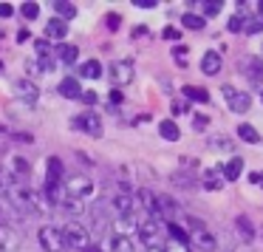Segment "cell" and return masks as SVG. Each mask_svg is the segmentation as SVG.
<instances>
[{
  "label": "cell",
  "mask_w": 263,
  "mask_h": 252,
  "mask_svg": "<svg viewBox=\"0 0 263 252\" xmlns=\"http://www.w3.org/2000/svg\"><path fill=\"white\" fill-rule=\"evenodd\" d=\"M63 238H65V244H68L71 249H77V252L91 249V232H88L80 221H68V224H65V227H63Z\"/></svg>",
  "instance_id": "obj_1"
},
{
  "label": "cell",
  "mask_w": 263,
  "mask_h": 252,
  "mask_svg": "<svg viewBox=\"0 0 263 252\" xmlns=\"http://www.w3.org/2000/svg\"><path fill=\"white\" fill-rule=\"evenodd\" d=\"M63 187H65V195H68V199H77V201L93 195V182L85 176V173H74V176H68Z\"/></svg>",
  "instance_id": "obj_2"
},
{
  "label": "cell",
  "mask_w": 263,
  "mask_h": 252,
  "mask_svg": "<svg viewBox=\"0 0 263 252\" xmlns=\"http://www.w3.org/2000/svg\"><path fill=\"white\" fill-rule=\"evenodd\" d=\"M37 238H40V246L46 252H65L68 249V244H65V238H63V229L51 227V224H46V227L37 232Z\"/></svg>",
  "instance_id": "obj_3"
},
{
  "label": "cell",
  "mask_w": 263,
  "mask_h": 252,
  "mask_svg": "<svg viewBox=\"0 0 263 252\" xmlns=\"http://www.w3.org/2000/svg\"><path fill=\"white\" fill-rule=\"evenodd\" d=\"M108 77L114 80V85H127V82H133V63H127V60H114L108 68Z\"/></svg>",
  "instance_id": "obj_4"
},
{
  "label": "cell",
  "mask_w": 263,
  "mask_h": 252,
  "mask_svg": "<svg viewBox=\"0 0 263 252\" xmlns=\"http://www.w3.org/2000/svg\"><path fill=\"white\" fill-rule=\"evenodd\" d=\"M20 246H23V238L17 229L12 224H0V252H17Z\"/></svg>",
  "instance_id": "obj_5"
},
{
  "label": "cell",
  "mask_w": 263,
  "mask_h": 252,
  "mask_svg": "<svg viewBox=\"0 0 263 252\" xmlns=\"http://www.w3.org/2000/svg\"><path fill=\"white\" fill-rule=\"evenodd\" d=\"M221 91H223V97H227V105L235 111V114H246V111H249V105H252L249 94H243V91H235L232 85H223Z\"/></svg>",
  "instance_id": "obj_6"
},
{
  "label": "cell",
  "mask_w": 263,
  "mask_h": 252,
  "mask_svg": "<svg viewBox=\"0 0 263 252\" xmlns=\"http://www.w3.org/2000/svg\"><path fill=\"white\" fill-rule=\"evenodd\" d=\"M71 125L77 128V131H85V133H91V136H102V122H99V116L97 114H80V116H74V122Z\"/></svg>",
  "instance_id": "obj_7"
},
{
  "label": "cell",
  "mask_w": 263,
  "mask_h": 252,
  "mask_svg": "<svg viewBox=\"0 0 263 252\" xmlns=\"http://www.w3.org/2000/svg\"><path fill=\"white\" fill-rule=\"evenodd\" d=\"M238 68L243 71V77H249L252 82H260L263 80V60L260 57H240V63H238Z\"/></svg>",
  "instance_id": "obj_8"
},
{
  "label": "cell",
  "mask_w": 263,
  "mask_h": 252,
  "mask_svg": "<svg viewBox=\"0 0 263 252\" xmlns=\"http://www.w3.org/2000/svg\"><path fill=\"white\" fill-rule=\"evenodd\" d=\"M14 97H20L23 102H29V105H37V99H40V88H37L31 80H14Z\"/></svg>",
  "instance_id": "obj_9"
},
{
  "label": "cell",
  "mask_w": 263,
  "mask_h": 252,
  "mask_svg": "<svg viewBox=\"0 0 263 252\" xmlns=\"http://www.w3.org/2000/svg\"><path fill=\"white\" fill-rule=\"evenodd\" d=\"M139 235H142V241L150 246H161V232H159V221H153V218H147V221L139 224Z\"/></svg>",
  "instance_id": "obj_10"
},
{
  "label": "cell",
  "mask_w": 263,
  "mask_h": 252,
  "mask_svg": "<svg viewBox=\"0 0 263 252\" xmlns=\"http://www.w3.org/2000/svg\"><path fill=\"white\" fill-rule=\"evenodd\" d=\"M63 173H65L63 159H57V156H48V161H46V184L60 187V182H63Z\"/></svg>",
  "instance_id": "obj_11"
},
{
  "label": "cell",
  "mask_w": 263,
  "mask_h": 252,
  "mask_svg": "<svg viewBox=\"0 0 263 252\" xmlns=\"http://www.w3.org/2000/svg\"><path fill=\"white\" fill-rule=\"evenodd\" d=\"M57 91H60V97H65V99H80L82 97V88H80V80H77V77H65Z\"/></svg>",
  "instance_id": "obj_12"
},
{
  "label": "cell",
  "mask_w": 263,
  "mask_h": 252,
  "mask_svg": "<svg viewBox=\"0 0 263 252\" xmlns=\"http://www.w3.org/2000/svg\"><path fill=\"white\" fill-rule=\"evenodd\" d=\"M221 54L218 51H206L204 57H201V71H204V74H210V77H215L218 71H221Z\"/></svg>",
  "instance_id": "obj_13"
},
{
  "label": "cell",
  "mask_w": 263,
  "mask_h": 252,
  "mask_svg": "<svg viewBox=\"0 0 263 252\" xmlns=\"http://www.w3.org/2000/svg\"><path fill=\"white\" fill-rule=\"evenodd\" d=\"M240 173H243V159H240V156H232V159L221 167V176L227 178V182H235Z\"/></svg>",
  "instance_id": "obj_14"
},
{
  "label": "cell",
  "mask_w": 263,
  "mask_h": 252,
  "mask_svg": "<svg viewBox=\"0 0 263 252\" xmlns=\"http://www.w3.org/2000/svg\"><path fill=\"white\" fill-rule=\"evenodd\" d=\"M51 54H54V60H60V63L74 65V63H77V57H80V48H77V46H57Z\"/></svg>",
  "instance_id": "obj_15"
},
{
  "label": "cell",
  "mask_w": 263,
  "mask_h": 252,
  "mask_svg": "<svg viewBox=\"0 0 263 252\" xmlns=\"http://www.w3.org/2000/svg\"><path fill=\"white\" fill-rule=\"evenodd\" d=\"M46 34L51 37V40H63V37L68 34V23H65V20H60V17H51L46 23Z\"/></svg>",
  "instance_id": "obj_16"
},
{
  "label": "cell",
  "mask_w": 263,
  "mask_h": 252,
  "mask_svg": "<svg viewBox=\"0 0 263 252\" xmlns=\"http://www.w3.org/2000/svg\"><path fill=\"white\" fill-rule=\"evenodd\" d=\"M51 9H54V14H57L60 20H71V17H77V6H74V3H68V0H54Z\"/></svg>",
  "instance_id": "obj_17"
},
{
  "label": "cell",
  "mask_w": 263,
  "mask_h": 252,
  "mask_svg": "<svg viewBox=\"0 0 263 252\" xmlns=\"http://www.w3.org/2000/svg\"><path fill=\"white\" fill-rule=\"evenodd\" d=\"M80 77H85V80H99V77H102V63H99V60H85V63L80 65Z\"/></svg>",
  "instance_id": "obj_18"
},
{
  "label": "cell",
  "mask_w": 263,
  "mask_h": 252,
  "mask_svg": "<svg viewBox=\"0 0 263 252\" xmlns=\"http://www.w3.org/2000/svg\"><path fill=\"white\" fill-rule=\"evenodd\" d=\"M60 210L68 212V215H82L85 212V204L77 199H68V195H63V201H60Z\"/></svg>",
  "instance_id": "obj_19"
},
{
  "label": "cell",
  "mask_w": 263,
  "mask_h": 252,
  "mask_svg": "<svg viewBox=\"0 0 263 252\" xmlns=\"http://www.w3.org/2000/svg\"><path fill=\"white\" fill-rule=\"evenodd\" d=\"M193 241H195V246H201V249H206V252L215 249V238H212L206 229H195V232H193Z\"/></svg>",
  "instance_id": "obj_20"
},
{
  "label": "cell",
  "mask_w": 263,
  "mask_h": 252,
  "mask_svg": "<svg viewBox=\"0 0 263 252\" xmlns=\"http://www.w3.org/2000/svg\"><path fill=\"white\" fill-rule=\"evenodd\" d=\"M159 133L167 139V142H178V136H181V131H178V125H176L173 119H164V122H161V125H159Z\"/></svg>",
  "instance_id": "obj_21"
},
{
  "label": "cell",
  "mask_w": 263,
  "mask_h": 252,
  "mask_svg": "<svg viewBox=\"0 0 263 252\" xmlns=\"http://www.w3.org/2000/svg\"><path fill=\"white\" fill-rule=\"evenodd\" d=\"M9 170H12L14 178H17V176H29V173H31V165L23 159V156H14L12 165H9Z\"/></svg>",
  "instance_id": "obj_22"
},
{
  "label": "cell",
  "mask_w": 263,
  "mask_h": 252,
  "mask_svg": "<svg viewBox=\"0 0 263 252\" xmlns=\"http://www.w3.org/2000/svg\"><path fill=\"white\" fill-rule=\"evenodd\" d=\"M184 97L193 99V102H210V91H206V88H195V85L184 88Z\"/></svg>",
  "instance_id": "obj_23"
},
{
  "label": "cell",
  "mask_w": 263,
  "mask_h": 252,
  "mask_svg": "<svg viewBox=\"0 0 263 252\" xmlns=\"http://www.w3.org/2000/svg\"><path fill=\"white\" fill-rule=\"evenodd\" d=\"M235 224H238L240 238H243V241H252V238H255V227H252V221H249L246 215H238V221H235Z\"/></svg>",
  "instance_id": "obj_24"
},
{
  "label": "cell",
  "mask_w": 263,
  "mask_h": 252,
  "mask_svg": "<svg viewBox=\"0 0 263 252\" xmlns=\"http://www.w3.org/2000/svg\"><path fill=\"white\" fill-rule=\"evenodd\" d=\"M181 26H184V29H204V26H206V20L201 17V14L187 12V14L181 17Z\"/></svg>",
  "instance_id": "obj_25"
},
{
  "label": "cell",
  "mask_w": 263,
  "mask_h": 252,
  "mask_svg": "<svg viewBox=\"0 0 263 252\" xmlns=\"http://www.w3.org/2000/svg\"><path fill=\"white\" fill-rule=\"evenodd\" d=\"M167 232H170V238H173V241H176V244H184V246H187V241H190V235H187V232H184V229H181V227H178V224H176V221H170V224H167Z\"/></svg>",
  "instance_id": "obj_26"
},
{
  "label": "cell",
  "mask_w": 263,
  "mask_h": 252,
  "mask_svg": "<svg viewBox=\"0 0 263 252\" xmlns=\"http://www.w3.org/2000/svg\"><path fill=\"white\" fill-rule=\"evenodd\" d=\"M238 136L243 139V142H249V145L260 142V136H257V131H255L252 125H246V122H243V125H238Z\"/></svg>",
  "instance_id": "obj_27"
},
{
  "label": "cell",
  "mask_w": 263,
  "mask_h": 252,
  "mask_svg": "<svg viewBox=\"0 0 263 252\" xmlns=\"http://www.w3.org/2000/svg\"><path fill=\"white\" fill-rule=\"evenodd\" d=\"M195 6H201V12H204L206 17H215L223 3H218V0H204V3H195Z\"/></svg>",
  "instance_id": "obj_28"
},
{
  "label": "cell",
  "mask_w": 263,
  "mask_h": 252,
  "mask_svg": "<svg viewBox=\"0 0 263 252\" xmlns=\"http://www.w3.org/2000/svg\"><path fill=\"white\" fill-rule=\"evenodd\" d=\"M243 31L246 34H257V31H263V20L260 17H243Z\"/></svg>",
  "instance_id": "obj_29"
},
{
  "label": "cell",
  "mask_w": 263,
  "mask_h": 252,
  "mask_svg": "<svg viewBox=\"0 0 263 252\" xmlns=\"http://www.w3.org/2000/svg\"><path fill=\"white\" fill-rule=\"evenodd\" d=\"M20 12H23L26 20H37V17H40V3H23Z\"/></svg>",
  "instance_id": "obj_30"
},
{
  "label": "cell",
  "mask_w": 263,
  "mask_h": 252,
  "mask_svg": "<svg viewBox=\"0 0 263 252\" xmlns=\"http://www.w3.org/2000/svg\"><path fill=\"white\" fill-rule=\"evenodd\" d=\"M34 51H37V60L51 57V46H48V40H34Z\"/></svg>",
  "instance_id": "obj_31"
},
{
  "label": "cell",
  "mask_w": 263,
  "mask_h": 252,
  "mask_svg": "<svg viewBox=\"0 0 263 252\" xmlns=\"http://www.w3.org/2000/svg\"><path fill=\"white\" fill-rule=\"evenodd\" d=\"M221 184H223V182H221V178H218L212 170L204 173V187H206V190H221Z\"/></svg>",
  "instance_id": "obj_32"
},
{
  "label": "cell",
  "mask_w": 263,
  "mask_h": 252,
  "mask_svg": "<svg viewBox=\"0 0 263 252\" xmlns=\"http://www.w3.org/2000/svg\"><path fill=\"white\" fill-rule=\"evenodd\" d=\"M227 29H229V31H235V34H238V31H243V17H240V14H235V17H229Z\"/></svg>",
  "instance_id": "obj_33"
},
{
  "label": "cell",
  "mask_w": 263,
  "mask_h": 252,
  "mask_svg": "<svg viewBox=\"0 0 263 252\" xmlns=\"http://www.w3.org/2000/svg\"><path fill=\"white\" fill-rule=\"evenodd\" d=\"M173 60H176L178 65H187V48H184V46H176V51H173Z\"/></svg>",
  "instance_id": "obj_34"
},
{
  "label": "cell",
  "mask_w": 263,
  "mask_h": 252,
  "mask_svg": "<svg viewBox=\"0 0 263 252\" xmlns=\"http://www.w3.org/2000/svg\"><path fill=\"white\" fill-rule=\"evenodd\" d=\"M210 148H215V150H232V145H229L227 139L215 136V139H212V145H210Z\"/></svg>",
  "instance_id": "obj_35"
},
{
  "label": "cell",
  "mask_w": 263,
  "mask_h": 252,
  "mask_svg": "<svg viewBox=\"0 0 263 252\" xmlns=\"http://www.w3.org/2000/svg\"><path fill=\"white\" fill-rule=\"evenodd\" d=\"M206 122H210V119H206V116H201V114H195V116H193V128H195V131H204Z\"/></svg>",
  "instance_id": "obj_36"
},
{
  "label": "cell",
  "mask_w": 263,
  "mask_h": 252,
  "mask_svg": "<svg viewBox=\"0 0 263 252\" xmlns=\"http://www.w3.org/2000/svg\"><path fill=\"white\" fill-rule=\"evenodd\" d=\"M82 102H85V105H93V102H97V99H99V94H93V91H82Z\"/></svg>",
  "instance_id": "obj_37"
},
{
  "label": "cell",
  "mask_w": 263,
  "mask_h": 252,
  "mask_svg": "<svg viewBox=\"0 0 263 252\" xmlns=\"http://www.w3.org/2000/svg\"><path fill=\"white\" fill-rule=\"evenodd\" d=\"M12 14H14L12 3H0V17H12Z\"/></svg>",
  "instance_id": "obj_38"
},
{
  "label": "cell",
  "mask_w": 263,
  "mask_h": 252,
  "mask_svg": "<svg viewBox=\"0 0 263 252\" xmlns=\"http://www.w3.org/2000/svg\"><path fill=\"white\" fill-rule=\"evenodd\" d=\"M164 252H190V249H187L184 244H176V241H173V244H167V246H164Z\"/></svg>",
  "instance_id": "obj_39"
},
{
  "label": "cell",
  "mask_w": 263,
  "mask_h": 252,
  "mask_svg": "<svg viewBox=\"0 0 263 252\" xmlns=\"http://www.w3.org/2000/svg\"><path fill=\"white\" fill-rule=\"evenodd\" d=\"M133 6H139V9H153V6H159L156 0H133Z\"/></svg>",
  "instance_id": "obj_40"
},
{
  "label": "cell",
  "mask_w": 263,
  "mask_h": 252,
  "mask_svg": "<svg viewBox=\"0 0 263 252\" xmlns=\"http://www.w3.org/2000/svg\"><path fill=\"white\" fill-rule=\"evenodd\" d=\"M178 37H181L178 29H164V40H178Z\"/></svg>",
  "instance_id": "obj_41"
},
{
  "label": "cell",
  "mask_w": 263,
  "mask_h": 252,
  "mask_svg": "<svg viewBox=\"0 0 263 252\" xmlns=\"http://www.w3.org/2000/svg\"><path fill=\"white\" fill-rule=\"evenodd\" d=\"M108 26H110V31L119 29V14H108Z\"/></svg>",
  "instance_id": "obj_42"
},
{
  "label": "cell",
  "mask_w": 263,
  "mask_h": 252,
  "mask_svg": "<svg viewBox=\"0 0 263 252\" xmlns=\"http://www.w3.org/2000/svg\"><path fill=\"white\" fill-rule=\"evenodd\" d=\"M249 182L252 184H260V187H263V173H249Z\"/></svg>",
  "instance_id": "obj_43"
},
{
  "label": "cell",
  "mask_w": 263,
  "mask_h": 252,
  "mask_svg": "<svg viewBox=\"0 0 263 252\" xmlns=\"http://www.w3.org/2000/svg\"><path fill=\"white\" fill-rule=\"evenodd\" d=\"M110 102L119 105V102H122V91H116V88H114V91H110Z\"/></svg>",
  "instance_id": "obj_44"
},
{
  "label": "cell",
  "mask_w": 263,
  "mask_h": 252,
  "mask_svg": "<svg viewBox=\"0 0 263 252\" xmlns=\"http://www.w3.org/2000/svg\"><path fill=\"white\" fill-rule=\"evenodd\" d=\"M184 108H187V105H184L181 99H176V102H173V114H181Z\"/></svg>",
  "instance_id": "obj_45"
},
{
  "label": "cell",
  "mask_w": 263,
  "mask_h": 252,
  "mask_svg": "<svg viewBox=\"0 0 263 252\" xmlns=\"http://www.w3.org/2000/svg\"><path fill=\"white\" fill-rule=\"evenodd\" d=\"M257 17L263 20V0H260V3H257Z\"/></svg>",
  "instance_id": "obj_46"
},
{
  "label": "cell",
  "mask_w": 263,
  "mask_h": 252,
  "mask_svg": "<svg viewBox=\"0 0 263 252\" xmlns=\"http://www.w3.org/2000/svg\"><path fill=\"white\" fill-rule=\"evenodd\" d=\"M85 252H99V246H91V249H85Z\"/></svg>",
  "instance_id": "obj_47"
},
{
  "label": "cell",
  "mask_w": 263,
  "mask_h": 252,
  "mask_svg": "<svg viewBox=\"0 0 263 252\" xmlns=\"http://www.w3.org/2000/svg\"><path fill=\"white\" fill-rule=\"evenodd\" d=\"M0 71H3V63H0Z\"/></svg>",
  "instance_id": "obj_48"
},
{
  "label": "cell",
  "mask_w": 263,
  "mask_h": 252,
  "mask_svg": "<svg viewBox=\"0 0 263 252\" xmlns=\"http://www.w3.org/2000/svg\"><path fill=\"white\" fill-rule=\"evenodd\" d=\"M260 99H263V97H260Z\"/></svg>",
  "instance_id": "obj_49"
}]
</instances>
